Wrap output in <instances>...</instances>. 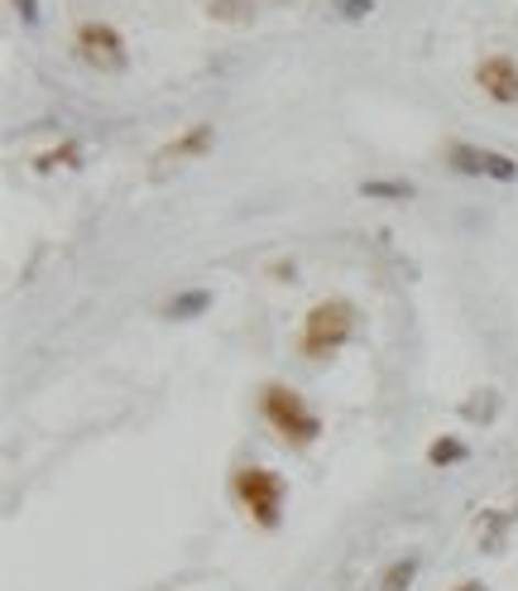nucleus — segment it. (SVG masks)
<instances>
[{
	"label": "nucleus",
	"instance_id": "nucleus-13",
	"mask_svg": "<svg viewBox=\"0 0 518 591\" xmlns=\"http://www.w3.org/2000/svg\"><path fill=\"white\" fill-rule=\"evenodd\" d=\"M73 168L77 164V144H63V150H53V154H44V160H38V168H44V174H53V168Z\"/></svg>",
	"mask_w": 518,
	"mask_h": 591
},
{
	"label": "nucleus",
	"instance_id": "nucleus-1",
	"mask_svg": "<svg viewBox=\"0 0 518 591\" xmlns=\"http://www.w3.org/2000/svg\"><path fill=\"white\" fill-rule=\"evenodd\" d=\"M351 332H355V308L345 304V298H327V304H317L308 313V322H302V351H308V357H331L337 347H345Z\"/></svg>",
	"mask_w": 518,
	"mask_h": 591
},
{
	"label": "nucleus",
	"instance_id": "nucleus-16",
	"mask_svg": "<svg viewBox=\"0 0 518 591\" xmlns=\"http://www.w3.org/2000/svg\"><path fill=\"white\" fill-rule=\"evenodd\" d=\"M10 6H15V10H20V15H24V20H30V24L38 20V0H10Z\"/></svg>",
	"mask_w": 518,
	"mask_h": 591
},
{
	"label": "nucleus",
	"instance_id": "nucleus-7",
	"mask_svg": "<svg viewBox=\"0 0 518 591\" xmlns=\"http://www.w3.org/2000/svg\"><path fill=\"white\" fill-rule=\"evenodd\" d=\"M211 150V125H192L188 135L168 140L164 150L154 154V174H168L173 164H188V160H202V154Z\"/></svg>",
	"mask_w": 518,
	"mask_h": 591
},
{
	"label": "nucleus",
	"instance_id": "nucleus-4",
	"mask_svg": "<svg viewBox=\"0 0 518 591\" xmlns=\"http://www.w3.org/2000/svg\"><path fill=\"white\" fill-rule=\"evenodd\" d=\"M77 58L97 73H121L125 68V39L111 30V24L91 20L77 30Z\"/></svg>",
	"mask_w": 518,
	"mask_h": 591
},
{
	"label": "nucleus",
	"instance_id": "nucleus-10",
	"mask_svg": "<svg viewBox=\"0 0 518 591\" xmlns=\"http://www.w3.org/2000/svg\"><path fill=\"white\" fill-rule=\"evenodd\" d=\"M255 15V6L250 0H211V20H225V24H241Z\"/></svg>",
	"mask_w": 518,
	"mask_h": 591
},
{
	"label": "nucleus",
	"instance_id": "nucleus-5",
	"mask_svg": "<svg viewBox=\"0 0 518 591\" xmlns=\"http://www.w3.org/2000/svg\"><path fill=\"white\" fill-rule=\"evenodd\" d=\"M447 160L456 174H471V178H499V183H514L518 178V164L509 154H495V150H475V144H451Z\"/></svg>",
	"mask_w": 518,
	"mask_h": 591
},
{
	"label": "nucleus",
	"instance_id": "nucleus-11",
	"mask_svg": "<svg viewBox=\"0 0 518 591\" xmlns=\"http://www.w3.org/2000/svg\"><path fill=\"white\" fill-rule=\"evenodd\" d=\"M481 544H485V548H499V544H504V515H499V510H485V519H481Z\"/></svg>",
	"mask_w": 518,
	"mask_h": 591
},
{
	"label": "nucleus",
	"instance_id": "nucleus-18",
	"mask_svg": "<svg viewBox=\"0 0 518 591\" xmlns=\"http://www.w3.org/2000/svg\"><path fill=\"white\" fill-rule=\"evenodd\" d=\"M456 591H485V587H481V582H461Z\"/></svg>",
	"mask_w": 518,
	"mask_h": 591
},
{
	"label": "nucleus",
	"instance_id": "nucleus-17",
	"mask_svg": "<svg viewBox=\"0 0 518 591\" xmlns=\"http://www.w3.org/2000/svg\"><path fill=\"white\" fill-rule=\"evenodd\" d=\"M341 10H345V15H351V20H361L365 10H370V0H341Z\"/></svg>",
	"mask_w": 518,
	"mask_h": 591
},
{
	"label": "nucleus",
	"instance_id": "nucleus-3",
	"mask_svg": "<svg viewBox=\"0 0 518 591\" xmlns=\"http://www.w3.org/2000/svg\"><path fill=\"white\" fill-rule=\"evenodd\" d=\"M235 495H241V505L255 515V524H264V529L278 524V505H284V481H278V471L245 467L241 477H235Z\"/></svg>",
	"mask_w": 518,
	"mask_h": 591
},
{
	"label": "nucleus",
	"instance_id": "nucleus-15",
	"mask_svg": "<svg viewBox=\"0 0 518 591\" xmlns=\"http://www.w3.org/2000/svg\"><path fill=\"white\" fill-rule=\"evenodd\" d=\"M466 418H495V394H475V404H466Z\"/></svg>",
	"mask_w": 518,
	"mask_h": 591
},
{
	"label": "nucleus",
	"instance_id": "nucleus-9",
	"mask_svg": "<svg viewBox=\"0 0 518 591\" xmlns=\"http://www.w3.org/2000/svg\"><path fill=\"white\" fill-rule=\"evenodd\" d=\"M414 577H418V558H398L394 568L379 577V591H408L414 587Z\"/></svg>",
	"mask_w": 518,
	"mask_h": 591
},
{
	"label": "nucleus",
	"instance_id": "nucleus-6",
	"mask_svg": "<svg viewBox=\"0 0 518 591\" xmlns=\"http://www.w3.org/2000/svg\"><path fill=\"white\" fill-rule=\"evenodd\" d=\"M475 87H481L489 101H499V107H514L518 101V63L509 54H489L481 68H475Z\"/></svg>",
	"mask_w": 518,
	"mask_h": 591
},
{
	"label": "nucleus",
	"instance_id": "nucleus-12",
	"mask_svg": "<svg viewBox=\"0 0 518 591\" xmlns=\"http://www.w3.org/2000/svg\"><path fill=\"white\" fill-rule=\"evenodd\" d=\"M461 457H466V448H461V442H451V438H442V442H432V448H428V462H437V467L461 462Z\"/></svg>",
	"mask_w": 518,
	"mask_h": 591
},
{
	"label": "nucleus",
	"instance_id": "nucleus-2",
	"mask_svg": "<svg viewBox=\"0 0 518 591\" xmlns=\"http://www.w3.org/2000/svg\"><path fill=\"white\" fill-rule=\"evenodd\" d=\"M264 418H269V424L284 433L288 442H312L317 433H322V424L308 414V404H302L294 390H284V385L264 390Z\"/></svg>",
	"mask_w": 518,
	"mask_h": 591
},
{
	"label": "nucleus",
	"instance_id": "nucleus-14",
	"mask_svg": "<svg viewBox=\"0 0 518 591\" xmlns=\"http://www.w3.org/2000/svg\"><path fill=\"white\" fill-rule=\"evenodd\" d=\"M365 197H414V188L408 183H361Z\"/></svg>",
	"mask_w": 518,
	"mask_h": 591
},
{
	"label": "nucleus",
	"instance_id": "nucleus-8",
	"mask_svg": "<svg viewBox=\"0 0 518 591\" xmlns=\"http://www.w3.org/2000/svg\"><path fill=\"white\" fill-rule=\"evenodd\" d=\"M207 304H211L207 288H192V294H178V298H173V304H168V318L188 322V318H197V313H207Z\"/></svg>",
	"mask_w": 518,
	"mask_h": 591
}]
</instances>
